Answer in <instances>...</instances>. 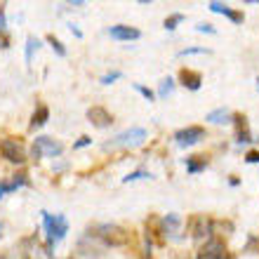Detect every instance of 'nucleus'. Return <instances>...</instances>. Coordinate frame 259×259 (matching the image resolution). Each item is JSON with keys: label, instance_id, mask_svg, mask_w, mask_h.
<instances>
[{"label": "nucleus", "instance_id": "1", "mask_svg": "<svg viewBox=\"0 0 259 259\" xmlns=\"http://www.w3.org/2000/svg\"><path fill=\"white\" fill-rule=\"evenodd\" d=\"M42 229H45V254L50 259H55V247L66 238L68 233V222L64 214H50L48 210H42Z\"/></svg>", "mask_w": 259, "mask_h": 259}, {"label": "nucleus", "instance_id": "2", "mask_svg": "<svg viewBox=\"0 0 259 259\" xmlns=\"http://www.w3.org/2000/svg\"><path fill=\"white\" fill-rule=\"evenodd\" d=\"M85 236L97 240L104 250L106 247H125L130 243V233L118 224H92Z\"/></svg>", "mask_w": 259, "mask_h": 259}, {"label": "nucleus", "instance_id": "3", "mask_svg": "<svg viewBox=\"0 0 259 259\" xmlns=\"http://www.w3.org/2000/svg\"><path fill=\"white\" fill-rule=\"evenodd\" d=\"M146 130L144 127H130V130H123L120 135H116L111 142L104 144V149H137L146 142Z\"/></svg>", "mask_w": 259, "mask_h": 259}, {"label": "nucleus", "instance_id": "4", "mask_svg": "<svg viewBox=\"0 0 259 259\" xmlns=\"http://www.w3.org/2000/svg\"><path fill=\"white\" fill-rule=\"evenodd\" d=\"M0 156L12 165L26 163V149H24V144L17 142V139H12V137L0 139Z\"/></svg>", "mask_w": 259, "mask_h": 259}, {"label": "nucleus", "instance_id": "5", "mask_svg": "<svg viewBox=\"0 0 259 259\" xmlns=\"http://www.w3.org/2000/svg\"><path fill=\"white\" fill-rule=\"evenodd\" d=\"M203 139H205V130L200 127V125H186V127L175 132V142H177V146H182V149L196 146V144H200Z\"/></svg>", "mask_w": 259, "mask_h": 259}, {"label": "nucleus", "instance_id": "6", "mask_svg": "<svg viewBox=\"0 0 259 259\" xmlns=\"http://www.w3.org/2000/svg\"><path fill=\"white\" fill-rule=\"evenodd\" d=\"M33 149L40 151V156H50V158H59L64 153V146L59 142H55L52 137H35Z\"/></svg>", "mask_w": 259, "mask_h": 259}, {"label": "nucleus", "instance_id": "7", "mask_svg": "<svg viewBox=\"0 0 259 259\" xmlns=\"http://www.w3.org/2000/svg\"><path fill=\"white\" fill-rule=\"evenodd\" d=\"M88 120L99 130H106V127L113 125V116H111L104 106H90L88 109Z\"/></svg>", "mask_w": 259, "mask_h": 259}, {"label": "nucleus", "instance_id": "8", "mask_svg": "<svg viewBox=\"0 0 259 259\" xmlns=\"http://www.w3.org/2000/svg\"><path fill=\"white\" fill-rule=\"evenodd\" d=\"M109 35L113 40H123V42H130V40H139L142 38V31L135 26H125V24H116V26L109 28Z\"/></svg>", "mask_w": 259, "mask_h": 259}, {"label": "nucleus", "instance_id": "9", "mask_svg": "<svg viewBox=\"0 0 259 259\" xmlns=\"http://www.w3.org/2000/svg\"><path fill=\"white\" fill-rule=\"evenodd\" d=\"M233 120H236V144H252V142H257L254 135L250 132V125H247L245 116L233 113Z\"/></svg>", "mask_w": 259, "mask_h": 259}, {"label": "nucleus", "instance_id": "10", "mask_svg": "<svg viewBox=\"0 0 259 259\" xmlns=\"http://www.w3.org/2000/svg\"><path fill=\"white\" fill-rule=\"evenodd\" d=\"M179 82H182L186 90L198 92V90L203 88V73H200V71H193V68H182V71H179Z\"/></svg>", "mask_w": 259, "mask_h": 259}, {"label": "nucleus", "instance_id": "11", "mask_svg": "<svg viewBox=\"0 0 259 259\" xmlns=\"http://www.w3.org/2000/svg\"><path fill=\"white\" fill-rule=\"evenodd\" d=\"M226 257V250H224V243L217 238H210L205 243V247L198 252V259H224Z\"/></svg>", "mask_w": 259, "mask_h": 259}, {"label": "nucleus", "instance_id": "12", "mask_svg": "<svg viewBox=\"0 0 259 259\" xmlns=\"http://www.w3.org/2000/svg\"><path fill=\"white\" fill-rule=\"evenodd\" d=\"M207 10L214 14H224V17H229V19L233 21V24H243V12H236V10H231L229 5H224V3H217V0H212V3H207Z\"/></svg>", "mask_w": 259, "mask_h": 259}, {"label": "nucleus", "instance_id": "13", "mask_svg": "<svg viewBox=\"0 0 259 259\" xmlns=\"http://www.w3.org/2000/svg\"><path fill=\"white\" fill-rule=\"evenodd\" d=\"M179 226H182V217L179 214H175V212H170V214H165L163 217V233L167 236V238H177V231H179Z\"/></svg>", "mask_w": 259, "mask_h": 259}, {"label": "nucleus", "instance_id": "14", "mask_svg": "<svg viewBox=\"0 0 259 259\" xmlns=\"http://www.w3.org/2000/svg\"><path fill=\"white\" fill-rule=\"evenodd\" d=\"M31 182H28L26 175H14L10 182H0V198L5 196V193H12L17 191V189H21V186H28Z\"/></svg>", "mask_w": 259, "mask_h": 259}, {"label": "nucleus", "instance_id": "15", "mask_svg": "<svg viewBox=\"0 0 259 259\" xmlns=\"http://www.w3.org/2000/svg\"><path fill=\"white\" fill-rule=\"evenodd\" d=\"M205 120L212 125H226V123H231L233 120V113L229 109H224V106H219V109L210 111L207 116H205Z\"/></svg>", "mask_w": 259, "mask_h": 259}, {"label": "nucleus", "instance_id": "16", "mask_svg": "<svg viewBox=\"0 0 259 259\" xmlns=\"http://www.w3.org/2000/svg\"><path fill=\"white\" fill-rule=\"evenodd\" d=\"M50 120V109L45 106V104H38L35 106V111H33V116H31V125L28 127L31 130H38V127H42V125Z\"/></svg>", "mask_w": 259, "mask_h": 259}, {"label": "nucleus", "instance_id": "17", "mask_svg": "<svg viewBox=\"0 0 259 259\" xmlns=\"http://www.w3.org/2000/svg\"><path fill=\"white\" fill-rule=\"evenodd\" d=\"M184 165H186V172H189V175H198V172H205L207 158L205 156H189L184 160Z\"/></svg>", "mask_w": 259, "mask_h": 259}, {"label": "nucleus", "instance_id": "18", "mask_svg": "<svg viewBox=\"0 0 259 259\" xmlns=\"http://www.w3.org/2000/svg\"><path fill=\"white\" fill-rule=\"evenodd\" d=\"M172 90H175V80H172V78H165V80H160V85H158L156 97L158 99H167V97L172 95Z\"/></svg>", "mask_w": 259, "mask_h": 259}, {"label": "nucleus", "instance_id": "19", "mask_svg": "<svg viewBox=\"0 0 259 259\" xmlns=\"http://www.w3.org/2000/svg\"><path fill=\"white\" fill-rule=\"evenodd\" d=\"M38 48H40V40H38L35 35H28L26 38V64H31L33 52H38Z\"/></svg>", "mask_w": 259, "mask_h": 259}, {"label": "nucleus", "instance_id": "20", "mask_svg": "<svg viewBox=\"0 0 259 259\" xmlns=\"http://www.w3.org/2000/svg\"><path fill=\"white\" fill-rule=\"evenodd\" d=\"M0 40H3V45H0V48H10V45H7V19H5V5H0Z\"/></svg>", "mask_w": 259, "mask_h": 259}, {"label": "nucleus", "instance_id": "21", "mask_svg": "<svg viewBox=\"0 0 259 259\" xmlns=\"http://www.w3.org/2000/svg\"><path fill=\"white\" fill-rule=\"evenodd\" d=\"M186 17L182 12H175V14H170V17H167V19H165V31H175V28L179 26V24H182V21H184Z\"/></svg>", "mask_w": 259, "mask_h": 259}, {"label": "nucleus", "instance_id": "22", "mask_svg": "<svg viewBox=\"0 0 259 259\" xmlns=\"http://www.w3.org/2000/svg\"><path fill=\"white\" fill-rule=\"evenodd\" d=\"M153 175H151L149 170H135V172H130V175H125L123 182L125 184H130V182H139V179H151Z\"/></svg>", "mask_w": 259, "mask_h": 259}, {"label": "nucleus", "instance_id": "23", "mask_svg": "<svg viewBox=\"0 0 259 259\" xmlns=\"http://www.w3.org/2000/svg\"><path fill=\"white\" fill-rule=\"evenodd\" d=\"M212 50L210 48H203V45H200V48H184V50H179L177 52V57H191V55H210Z\"/></svg>", "mask_w": 259, "mask_h": 259}, {"label": "nucleus", "instance_id": "24", "mask_svg": "<svg viewBox=\"0 0 259 259\" xmlns=\"http://www.w3.org/2000/svg\"><path fill=\"white\" fill-rule=\"evenodd\" d=\"M48 42L52 45V50L57 52V57H66V48H64V42L57 38V35H48Z\"/></svg>", "mask_w": 259, "mask_h": 259}, {"label": "nucleus", "instance_id": "25", "mask_svg": "<svg viewBox=\"0 0 259 259\" xmlns=\"http://www.w3.org/2000/svg\"><path fill=\"white\" fill-rule=\"evenodd\" d=\"M135 90L144 97V99H146V102H153V99H156V92H153L151 88H146V85H139V82H135Z\"/></svg>", "mask_w": 259, "mask_h": 259}, {"label": "nucleus", "instance_id": "26", "mask_svg": "<svg viewBox=\"0 0 259 259\" xmlns=\"http://www.w3.org/2000/svg\"><path fill=\"white\" fill-rule=\"evenodd\" d=\"M123 78V71H109V73H104L102 75V85H111V82H116V80H120Z\"/></svg>", "mask_w": 259, "mask_h": 259}, {"label": "nucleus", "instance_id": "27", "mask_svg": "<svg viewBox=\"0 0 259 259\" xmlns=\"http://www.w3.org/2000/svg\"><path fill=\"white\" fill-rule=\"evenodd\" d=\"M92 144V137H88V135H82L78 142L73 144V151H78V149H85V146H90Z\"/></svg>", "mask_w": 259, "mask_h": 259}, {"label": "nucleus", "instance_id": "28", "mask_svg": "<svg viewBox=\"0 0 259 259\" xmlns=\"http://www.w3.org/2000/svg\"><path fill=\"white\" fill-rule=\"evenodd\" d=\"M196 31H198V33H210V35H214V33H217V28L212 26V24H198V26H196Z\"/></svg>", "mask_w": 259, "mask_h": 259}, {"label": "nucleus", "instance_id": "29", "mask_svg": "<svg viewBox=\"0 0 259 259\" xmlns=\"http://www.w3.org/2000/svg\"><path fill=\"white\" fill-rule=\"evenodd\" d=\"M245 163L257 165L259 163V151H247V153H245Z\"/></svg>", "mask_w": 259, "mask_h": 259}, {"label": "nucleus", "instance_id": "30", "mask_svg": "<svg viewBox=\"0 0 259 259\" xmlns=\"http://www.w3.org/2000/svg\"><path fill=\"white\" fill-rule=\"evenodd\" d=\"M68 31H71V33L75 35V38H82V31L78 26H75V24H68Z\"/></svg>", "mask_w": 259, "mask_h": 259}, {"label": "nucleus", "instance_id": "31", "mask_svg": "<svg viewBox=\"0 0 259 259\" xmlns=\"http://www.w3.org/2000/svg\"><path fill=\"white\" fill-rule=\"evenodd\" d=\"M62 170H66V163H57L55 165V172H62Z\"/></svg>", "mask_w": 259, "mask_h": 259}, {"label": "nucleus", "instance_id": "32", "mask_svg": "<svg viewBox=\"0 0 259 259\" xmlns=\"http://www.w3.org/2000/svg\"><path fill=\"white\" fill-rule=\"evenodd\" d=\"M229 184H231V186H238L240 179H238V177H231V179H229Z\"/></svg>", "mask_w": 259, "mask_h": 259}, {"label": "nucleus", "instance_id": "33", "mask_svg": "<svg viewBox=\"0 0 259 259\" xmlns=\"http://www.w3.org/2000/svg\"><path fill=\"white\" fill-rule=\"evenodd\" d=\"M0 236H3V222H0Z\"/></svg>", "mask_w": 259, "mask_h": 259}, {"label": "nucleus", "instance_id": "34", "mask_svg": "<svg viewBox=\"0 0 259 259\" xmlns=\"http://www.w3.org/2000/svg\"><path fill=\"white\" fill-rule=\"evenodd\" d=\"M257 90H259V78H257Z\"/></svg>", "mask_w": 259, "mask_h": 259}, {"label": "nucleus", "instance_id": "35", "mask_svg": "<svg viewBox=\"0 0 259 259\" xmlns=\"http://www.w3.org/2000/svg\"><path fill=\"white\" fill-rule=\"evenodd\" d=\"M68 259H75V257H68Z\"/></svg>", "mask_w": 259, "mask_h": 259}]
</instances>
